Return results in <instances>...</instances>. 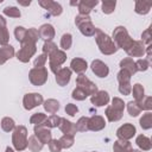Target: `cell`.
<instances>
[{
	"mask_svg": "<svg viewBox=\"0 0 152 152\" xmlns=\"http://www.w3.org/2000/svg\"><path fill=\"white\" fill-rule=\"evenodd\" d=\"M94 36H95L96 44L103 55H113L118 51V48L114 44V42L112 40V38L107 33H104L102 30L96 28Z\"/></svg>",
	"mask_w": 152,
	"mask_h": 152,
	"instance_id": "6da1fadb",
	"label": "cell"
},
{
	"mask_svg": "<svg viewBox=\"0 0 152 152\" xmlns=\"http://www.w3.org/2000/svg\"><path fill=\"white\" fill-rule=\"evenodd\" d=\"M112 40L114 42V44L116 45L118 49H122L125 51H127L129 49V46L133 44V42H134L131 38V36L128 34V32H127L125 26H116L114 28Z\"/></svg>",
	"mask_w": 152,
	"mask_h": 152,
	"instance_id": "7a4b0ae2",
	"label": "cell"
},
{
	"mask_svg": "<svg viewBox=\"0 0 152 152\" xmlns=\"http://www.w3.org/2000/svg\"><path fill=\"white\" fill-rule=\"evenodd\" d=\"M12 144L17 151H24L27 147V128L25 126H15L12 133Z\"/></svg>",
	"mask_w": 152,
	"mask_h": 152,
	"instance_id": "3957f363",
	"label": "cell"
},
{
	"mask_svg": "<svg viewBox=\"0 0 152 152\" xmlns=\"http://www.w3.org/2000/svg\"><path fill=\"white\" fill-rule=\"evenodd\" d=\"M75 24L76 26L80 28L81 33L86 37H91L95 34V31H96V27L94 26V24L91 23V19L89 15H82V14H78L76 18H75Z\"/></svg>",
	"mask_w": 152,
	"mask_h": 152,
	"instance_id": "277c9868",
	"label": "cell"
},
{
	"mask_svg": "<svg viewBox=\"0 0 152 152\" xmlns=\"http://www.w3.org/2000/svg\"><path fill=\"white\" fill-rule=\"evenodd\" d=\"M48 77H49V72L45 66L44 68H32L28 72V80L36 87H40V86L45 84L48 81Z\"/></svg>",
	"mask_w": 152,
	"mask_h": 152,
	"instance_id": "5b68a950",
	"label": "cell"
},
{
	"mask_svg": "<svg viewBox=\"0 0 152 152\" xmlns=\"http://www.w3.org/2000/svg\"><path fill=\"white\" fill-rule=\"evenodd\" d=\"M66 61V55L63 50H57L49 56V66L53 74H57V71L61 69V65Z\"/></svg>",
	"mask_w": 152,
	"mask_h": 152,
	"instance_id": "8992f818",
	"label": "cell"
},
{
	"mask_svg": "<svg viewBox=\"0 0 152 152\" xmlns=\"http://www.w3.org/2000/svg\"><path fill=\"white\" fill-rule=\"evenodd\" d=\"M36 51H37L36 44L24 43V44H21L20 50L17 52V58H18V61H20L23 63H27L31 59V57L36 53Z\"/></svg>",
	"mask_w": 152,
	"mask_h": 152,
	"instance_id": "52a82bcc",
	"label": "cell"
},
{
	"mask_svg": "<svg viewBox=\"0 0 152 152\" xmlns=\"http://www.w3.org/2000/svg\"><path fill=\"white\" fill-rule=\"evenodd\" d=\"M43 96L38 93H27L23 97V106L26 110H31L40 104H43Z\"/></svg>",
	"mask_w": 152,
	"mask_h": 152,
	"instance_id": "ba28073f",
	"label": "cell"
},
{
	"mask_svg": "<svg viewBox=\"0 0 152 152\" xmlns=\"http://www.w3.org/2000/svg\"><path fill=\"white\" fill-rule=\"evenodd\" d=\"M76 84H77V87H80L81 89H83L84 91H86V94L89 96H91V95H94L96 91H97V86L94 83V82H91L86 75H78L77 76V78H76Z\"/></svg>",
	"mask_w": 152,
	"mask_h": 152,
	"instance_id": "9c48e42d",
	"label": "cell"
},
{
	"mask_svg": "<svg viewBox=\"0 0 152 152\" xmlns=\"http://www.w3.org/2000/svg\"><path fill=\"white\" fill-rule=\"evenodd\" d=\"M135 133L137 129L132 124H124L116 129V137L121 140H129L135 135Z\"/></svg>",
	"mask_w": 152,
	"mask_h": 152,
	"instance_id": "30bf717a",
	"label": "cell"
},
{
	"mask_svg": "<svg viewBox=\"0 0 152 152\" xmlns=\"http://www.w3.org/2000/svg\"><path fill=\"white\" fill-rule=\"evenodd\" d=\"M38 4L53 17H57L63 12L62 6L56 1H52V0H39Z\"/></svg>",
	"mask_w": 152,
	"mask_h": 152,
	"instance_id": "8fae6325",
	"label": "cell"
},
{
	"mask_svg": "<svg viewBox=\"0 0 152 152\" xmlns=\"http://www.w3.org/2000/svg\"><path fill=\"white\" fill-rule=\"evenodd\" d=\"M90 68H91V71H93L97 77H101V78L107 77L108 74H109V68H108V65H107L106 63H103L102 61H100V59L93 61Z\"/></svg>",
	"mask_w": 152,
	"mask_h": 152,
	"instance_id": "7c38bea8",
	"label": "cell"
},
{
	"mask_svg": "<svg viewBox=\"0 0 152 152\" xmlns=\"http://www.w3.org/2000/svg\"><path fill=\"white\" fill-rule=\"evenodd\" d=\"M34 135L38 138V140L43 145L49 144L52 139V134H51L50 128H46L44 126H34Z\"/></svg>",
	"mask_w": 152,
	"mask_h": 152,
	"instance_id": "4fadbf2b",
	"label": "cell"
},
{
	"mask_svg": "<svg viewBox=\"0 0 152 152\" xmlns=\"http://www.w3.org/2000/svg\"><path fill=\"white\" fill-rule=\"evenodd\" d=\"M90 102L96 107L106 106L109 102V94L104 90H97L94 95L90 96Z\"/></svg>",
	"mask_w": 152,
	"mask_h": 152,
	"instance_id": "5bb4252c",
	"label": "cell"
},
{
	"mask_svg": "<svg viewBox=\"0 0 152 152\" xmlns=\"http://www.w3.org/2000/svg\"><path fill=\"white\" fill-rule=\"evenodd\" d=\"M145 44L141 40H134L126 52L129 57H142L145 55Z\"/></svg>",
	"mask_w": 152,
	"mask_h": 152,
	"instance_id": "9a60e30c",
	"label": "cell"
},
{
	"mask_svg": "<svg viewBox=\"0 0 152 152\" xmlns=\"http://www.w3.org/2000/svg\"><path fill=\"white\" fill-rule=\"evenodd\" d=\"M56 75V82L58 86L61 87H64L69 83L70 78H71V70L70 68H61Z\"/></svg>",
	"mask_w": 152,
	"mask_h": 152,
	"instance_id": "2e32d148",
	"label": "cell"
},
{
	"mask_svg": "<svg viewBox=\"0 0 152 152\" xmlns=\"http://www.w3.org/2000/svg\"><path fill=\"white\" fill-rule=\"evenodd\" d=\"M88 127H89L90 131H94V132L103 129L106 127L104 118L101 116V115H93V116H90L89 121H88Z\"/></svg>",
	"mask_w": 152,
	"mask_h": 152,
	"instance_id": "e0dca14e",
	"label": "cell"
},
{
	"mask_svg": "<svg viewBox=\"0 0 152 152\" xmlns=\"http://www.w3.org/2000/svg\"><path fill=\"white\" fill-rule=\"evenodd\" d=\"M38 32H39V37L45 42H51L52 38L55 37V28L51 24H43L38 28Z\"/></svg>",
	"mask_w": 152,
	"mask_h": 152,
	"instance_id": "ac0fdd59",
	"label": "cell"
},
{
	"mask_svg": "<svg viewBox=\"0 0 152 152\" xmlns=\"http://www.w3.org/2000/svg\"><path fill=\"white\" fill-rule=\"evenodd\" d=\"M87 68H88L87 61L83 59V58H74L70 62V70L75 71L78 75H82L87 70Z\"/></svg>",
	"mask_w": 152,
	"mask_h": 152,
	"instance_id": "d6986e66",
	"label": "cell"
},
{
	"mask_svg": "<svg viewBox=\"0 0 152 152\" xmlns=\"http://www.w3.org/2000/svg\"><path fill=\"white\" fill-rule=\"evenodd\" d=\"M99 4L97 0H82L78 2V12L82 15H89L93 7H95Z\"/></svg>",
	"mask_w": 152,
	"mask_h": 152,
	"instance_id": "ffe728a7",
	"label": "cell"
},
{
	"mask_svg": "<svg viewBox=\"0 0 152 152\" xmlns=\"http://www.w3.org/2000/svg\"><path fill=\"white\" fill-rule=\"evenodd\" d=\"M58 128L61 129L62 133L64 134H69V135H75L76 134V128H75V124H72L71 121L66 120L65 118H61Z\"/></svg>",
	"mask_w": 152,
	"mask_h": 152,
	"instance_id": "44dd1931",
	"label": "cell"
},
{
	"mask_svg": "<svg viewBox=\"0 0 152 152\" xmlns=\"http://www.w3.org/2000/svg\"><path fill=\"white\" fill-rule=\"evenodd\" d=\"M132 150V144L128 140L118 139L113 145V152H131Z\"/></svg>",
	"mask_w": 152,
	"mask_h": 152,
	"instance_id": "7402d4cb",
	"label": "cell"
},
{
	"mask_svg": "<svg viewBox=\"0 0 152 152\" xmlns=\"http://www.w3.org/2000/svg\"><path fill=\"white\" fill-rule=\"evenodd\" d=\"M120 68L128 71L131 75H134L138 70H137V65H135V62L131 58V57H126L124 59L120 61Z\"/></svg>",
	"mask_w": 152,
	"mask_h": 152,
	"instance_id": "603a6c76",
	"label": "cell"
},
{
	"mask_svg": "<svg viewBox=\"0 0 152 152\" xmlns=\"http://www.w3.org/2000/svg\"><path fill=\"white\" fill-rule=\"evenodd\" d=\"M135 144L138 145V147L140 148V151H150L152 148V142L151 139L144 134H140L135 139Z\"/></svg>",
	"mask_w": 152,
	"mask_h": 152,
	"instance_id": "cb8c5ba5",
	"label": "cell"
},
{
	"mask_svg": "<svg viewBox=\"0 0 152 152\" xmlns=\"http://www.w3.org/2000/svg\"><path fill=\"white\" fill-rule=\"evenodd\" d=\"M131 94L133 95L134 101L139 103V102L145 97V89H144V87H142L140 83H135V84H133V87H132Z\"/></svg>",
	"mask_w": 152,
	"mask_h": 152,
	"instance_id": "d4e9b609",
	"label": "cell"
},
{
	"mask_svg": "<svg viewBox=\"0 0 152 152\" xmlns=\"http://www.w3.org/2000/svg\"><path fill=\"white\" fill-rule=\"evenodd\" d=\"M43 106H44V109L50 114H55L59 109V102L55 99H48L46 101L43 102Z\"/></svg>",
	"mask_w": 152,
	"mask_h": 152,
	"instance_id": "484cf974",
	"label": "cell"
},
{
	"mask_svg": "<svg viewBox=\"0 0 152 152\" xmlns=\"http://www.w3.org/2000/svg\"><path fill=\"white\" fill-rule=\"evenodd\" d=\"M39 38H40V37H39L38 30L34 28V27H31V28H28V30L26 31L25 39H24V42H23L21 44H24V43H33V44H36Z\"/></svg>",
	"mask_w": 152,
	"mask_h": 152,
	"instance_id": "4316f807",
	"label": "cell"
},
{
	"mask_svg": "<svg viewBox=\"0 0 152 152\" xmlns=\"http://www.w3.org/2000/svg\"><path fill=\"white\" fill-rule=\"evenodd\" d=\"M43 144L38 140V138L33 134V135H31L28 139H27V147L32 151V152H39V151H42V148H43Z\"/></svg>",
	"mask_w": 152,
	"mask_h": 152,
	"instance_id": "83f0119b",
	"label": "cell"
},
{
	"mask_svg": "<svg viewBox=\"0 0 152 152\" xmlns=\"http://www.w3.org/2000/svg\"><path fill=\"white\" fill-rule=\"evenodd\" d=\"M104 114H106V118L108 119V121H110V122L119 121V120L122 118V113H121V112L115 110L112 106H109V107H107V108H106Z\"/></svg>",
	"mask_w": 152,
	"mask_h": 152,
	"instance_id": "f1b7e54d",
	"label": "cell"
},
{
	"mask_svg": "<svg viewBox=\"0 0 152 152\" xmlns=\"http://www.w3.org/2000/svg\"><path fill=\"white\" fill-rule=\"evenodd\" d=\"M139 124H140L142 129H150L152 127V113L146 112L145 114H142V116L140 118Z\"/></svg>",
	"mask_w": 152,
	"mask_h": 152,
	"instance_id": "f546056e",
	"label": "cell"
},
{
	"mask_svg": "<svg viewBox=\"0 0 152 152\" xmlns=\"http://www.w3.org/2000/svg\"><path fill=\"white\" fill-rule=\"evenodd\" d=\"M152 5L151 4H147L145 1H137L135 2V7H134V11L138 13V14H147L151 10Z\"/></svg>",
	"mask_w": 152,
	"mask_h": 152,
	"instance_id": "4dcf8cb0",
	"label": "cell"
},
{
	"mask_svg": "<svg viewBox=\"0 0 152 152\" xmlns=\"http://www.w3.org/2000/svg\"><path fill=\"white\" fill-rule=\"evenodd\" d=\"M59 121H61V118L56 114H52L50 116L46 118V120L44 121L43 126L46 127V128H53V127H58L59 125Z\"/></svg>",
	"mask_w": 152,
	"mask_h": 152,
	"instance_id": "1f68e13d",
	"label": "cell"
},
{
	"mask_svg": "<svg viewBox=\"0 0 152 152\" xmlns=\"http://www.w3.org/2000/svg\"><path fill=\"white\" fill-rule=\"evenodd\" d=\"M62 148H70L74 142H75V139H74V135H69V134H63L59 139H58Z\"/></svg>",
	"mask_w": 152,
	"mask_h": 152,
	"instance_id": "d6a6232c",
	"label": "cell"
},
{
	"mask_svg": "<svg viewBox=\"0 0 152 152\" xmlns=\"http://www.w3.org/2000/svg\"><path fill=\"white\" fill-rule=\"evenodd\" d=\"M127 110L131 116H138L141 113V108H140L139 103L135 101H129L127 103Z\"/></svg>",
	"mask_w": 152,
	"mask_h": 152,
	"instance_id": "836d02e7",
	"label": "cell"
},
{
	"mask_svg": "<svg viewBox=\"0 0 152 152\" xmlns=\"http://www.w3.org/2000/svg\"><path fill=\"white\" fill-rule=\"evenodd\" d=\"M1 128L5 131V132H12L14 128H15V122L12 118L10 116H6L1 120Z\"/></svg>",
	"mask_w": 152,
	"mask_h": 152,
	"instance_id": "e575fe53",
	"label": "cell"
},
{
	"mask_svg": "<svg viewBox=\"0 0 152 152\" xmlns=\"http://www.w3.org/2000/svg\"><path fill=\"white\" fill-rule=\"evenodd\" d=\"M88 121H89V118H87V116L80 118V119L77 120V122L75 124L76 132H86V131H89Z\"/></svg>",
	"mask_w": 152,
	"mask_h": 152,
	"instance_id": "d590c367",
	"label": "cell"
},
{
	"mask_svg": "<svg viewBox=\"0 0 152 152\" xmlns=\"http://www.w3.org/2000/svg\"><path fill=\"white\" fill-rule=\"evenodd\" d=\"M115 6H116V1H115V0H114V1H113V0H106V1L102 2L101 8H102V12H103L104 14H110V13L114 12Z\"/></svg>",
	"mask_w": 152,
	"mask_h": 152,
	"instance_id": "8d00e7d4",
	"label": "cell"
},
{
	"mask_svg": "<svg viewBox=\"0 0 152 152\" xmlns=\"http://www.w3.org/2000/svg\"><path fill=\"white\" fill-rule=\"evenodd\" d=\"M46 115L44 113H34L31 118H30V122L33 124L34 126H43L44 121L46 120Z\"/></svg>",
	"mask_w": 152,
	"mask_h": 152,
	"instance_id": "74e56055",
	"label": "cell"
},
{
	"mask_svg": "<svg viewBox=\"0 0 152 152\" xmlns=\"http://www.w3.org/2000/svg\"><path fill=\"white\" fill-rule=\"evenodd\" d=\"M72 45V36L70 33H64L61 38V48L64 50H69Z\"/></svg>",
	"mask_w": 152,
	"mask_h": 152,
	"instance_id": "f35d334b",
	"label": "cell"
},
{
	"mask_svg": "<svg viewBox=\"0 0 152 152\" xmlns=\"http://www.w3.org/2000/svg\"><path fill=\"white\" fill-rule=\"evenodd\" d=\"M0 55L6 59H11L14 56V48L12 45H5L2 48H0Z\"/></svg>",
	"mask_w": 152,
	"mask_h": 152,
	"instance_id": "ab89813d",
	"label": "cell"
},
{
	"mask_svg": "<svg viewBox=\"0 0 152 152\" xmlns=\"http://www.w3.org/2000/svg\"><path fill=\"white\" fill-rule=\"evenodd\" d=\"M4 14L10 17V18H20V15H21L20 10L18 7H14V6L5 7L4 8Z\"/></svg>",
	"mask_w": 152,
	"mask_h": 152,
	"instance_id": "60d3db41",
	"label": "cell"
},
{
	"mask_svg": "<svg viewBox=\"0 0 152 152\" xmlns=\"http://www.w3.org/2000/svg\"><path fill=\"white\" fill-rule=\"evenodd\" d=\"M131 74L124 69H120V71L118 72V82L119 84H126V83H131Z\"/></svg>",
	"mask_w": 152,
	"mask_h": 152,
	"instance_id": "b9f144b4",
	"label": "cell"
},
{
	"mask_svg": "<svg viewBox=\"0 0 152 152\" xmlns=\"http://www.w3.org/2000/svg\"><path fill=\"white\" fill-rule=\"evenodd\" d=\"M58 49H57V45L51 40V42H45L44 43V45H43V53L44 55H46L48 57L51 55V53H53L55 51H57Z\"/></svg>",
	"mask_w": 152,
	"mask_h": 152,
	"instance_id": "7bdbcfd3",
	"label": "cell"
},
{
	"mask_svg": "<svg viewBox=\"0 0 152 152\" xmlns=\"http://www.w3.org/2000/svg\"><path fill=\"white\" fill-rule=\"evenodd\" d=\"M71 96H72V99L77 100V101H83V100H86V99L88 97V95L86 94V91H84L83 89H81L80 87H76V88L72 90Z\"/></svg>",
	"mask_w": 152,
	"mask_h": 152,
	"instance_id": "ee69618b",
	"label": "cell"
},
{
	"mask_svg": "<svg viewBox=\"0 0 152 152\" xmlns=\"http://www.w3.org/2000/svg\"><path fill=\"white\" fill-rule=\"evenodd\" d=\"M26 28L25 27H23V26H17L15 28H14V36H15V39L21 44L23 42H24V39H25V36H26Z\"/></svg>",
	"mask_w": 152,
	"mask_h": 152,
	"instance_id": "f6af8a7d",
	"label": "cell"
},
{
	"mask_svg": "<svg viewBox=\"0 0 152 152\" xmlns=\"http://www.w3.org/2000/svg\"><path fill=\"white\" fill-rule=\"evenodd\" d=\"M139 106L141 108V110H147L150 112L152 109V99L151 96H145L140 102H139Z\"/></svg>",
	"mask_w": 152,
	"mask_h": 152,
	"instance_id": "bcb514c9",
	"label": "cell"
},
{
	"mask_svg": "<svg viewBox=\"0 0 152 152\" xmlns=\"http://www.w3.org/2000/svg\"><path fill=\"white\" fill-rule=\"evenodd\" d=\"M8 42H10V33H8L7 27L0 28V45L2 46L8 45Z\"/></svg>",
	"mask_w": 152,
	"mask_h": 152,
	"instance_id": "7dc6e473",
	"label": "cell"
},
{
	"mask_svg": "<svg viewBox=\"0 0 152 152\" xmlns=\"http://www.w3.org/2000/svg\"><path fill=\"white\" fill-rule=\"evenodd\" d=\"M112 107H113L115 110L124 113V109H125V102H124V100H121L120 97H114V99L112 100Z\"/></svg>",
	"mask_w": 152,
	"mask_h": 152,
	"instance_id": "c3c4849f",
	"label": "cell"
},
{
	"mask_svg": "<svg viewBox=\"0 0 152 152\" xmlns=\"http://www.w3.org/2000/svg\"><path fill=\"white\" fill-rule=\"evenodd\" d=\"M135 65H137V70L138 71H146L150 66V62L145 58H139L137 62H135Z\"/></svg>",
	"mask_w": 152,
	"mask_h": 152,
	"instance_id": "681fc988",
	"label": "cell"
},
{
	"mask_svg": "<svg viewBox=\"0 0 152 152\" xmlns=\"http://www.w3.org/2000/svg\"><path fill=\"white\" fill-rule=\"evenodd\" d=\"M48 61V56L42 53V55H38V57H36L33 64H34V68H44L45 63Z\"/></svg>",
	"mask_w": 152,
	"mask_h": 152,
	"instance_id": "f907efd6",
	"label": "cell"
},
{
	"mask_svg": "<svg viewBox=\"0 0 152 152\" xmlns=\"http://www.w3.org/2000/svg\"><path fill=\"white\" fill-rule=\"evenodd\" d=\"M141 42L146 45H150L151 42H152V38H151V27L146 28L142 33H141Z\"/></svg>",
	"mask_w": 152,
	"mask_h": 152,
	"instance_id": "816d5d0a",
	"label": "cell"
},
{
	"mask_svg": "<svg viewBox=\"0 0 152 152\" xmlns=\"http://www.w3.org/2000/svg\"><path fill=\"white\" fill-rule=\"evenodd\" d=\"M49 150L50 152H61L62 146L57 139H51V141L49 142Z\"/></svg>",
	"mask_w": 152,
	"mask_h": 152,
	"instance_id": "f5cc1de1",
	"label": "cell"
},
{
	"mask_svg": "<svg viewBox=\"0 0 152 152\" xmlns=\"http://www.w3.org/2000/svg\"><path fill=\"white\" fill-rule=\"evenodd\" d=\"M65 113L69 114L70 116H75L77 113H78V107L74 103H68L65 106Z\"/></svg>",
	"mask_w": 152,
	"mask_h": 152,
	"instance_id": "db71d44e",
	"label": "cell"
},
{
	"mask_svg": "<svg viewBox=\"0 0 152 152\" xmlns=\"http://www.w3.org/2000/svg\"><path fill=\"white\" fill-rule=\"evenodd\" d=\"M132 90V84L131 83H126V84H119V91L122 95H129Z\"/></svg>",
	"mask_w": 152,
	"mask_h": 152,
	"instance_id": "11a10c76",
	"label": "cell"
},
{
	"mask_svg": "<svg viewBox=\"0 0 152 152\" xmlns=\"http://www.w3.org/2000/svg\"><path fill=\"white\" fill-rule=\"evenodd\" d=\"M2 27H7V21L2 15H0V28Z\"/></svg>",
	"mask_w": 152,
	"mask_h": 152,
	"instance_id": "9f6ffc18",
	"label": "cell"
},
{
	"mask_svg": "<svg viewBox=\"0 0 152 152\" xmlns=\"http://www.w3.org/2000/svg\"><path fill=\"white\" fill-rule=\"evenodd\" d=\"M18 2H19V5H21V6H28V5L31 4L30 1H28V2H23V1H19V0H18Z\"/></svg>",
	"mask_w": 152,
	"mask_h": 152,
	"instance_id": "6f0895ef",
	"label": "cell"
},
{
	"mask_svg": "<svg viewBox=\"0 0 152 152\" xmlns=\"http://www.w3.org/2000/svg\"><path fill=\"white\" fill-rule=\"evenodd\" d=\"M5 63H6V59L0 55V65H2V64H5Z\"/></svg>",
	"mask_w": 152,
	"mask_h": 152,
	"instance_id": "680465c9",
	"label": "cell"
},
{
	"mask_svg": "<svg viewBox=\"0 0 152 152\" xmlns=\"http://www.w3.org/2000/svg\"><path fill=\"white\" fill-rule=\"evenodd\" d=\"M5 152H14V151H13V148H12V147L7 146V147H6V150H5Z\"/></svg>",
	"mask_w": 152,
	"mask_h": 152,
	"instance_id": "91938a15",
	"label": "cell"
},
{
	"mask_svg": "<svg viewBox=\"0 0 152 152\" xmlns=\"http://www.w3.org/2000/svg\"><path fill=\"white\" fill-rule=\"evenodd\" d=\"M131 152H142V151H140V150H132Z\"/></svg>",
	"mask_w": 152,
	"mask_h": 152,
	"instance_id": "94428289",
	"label": "cell"
},
{
	"mask_svg": "<svg viewBox=\"0 0 152 152\" xmlns=\"http://www.w3.org/2000/svg\"><path fill=\"white\" fill-rule=\"evenodd\" d=\"M0 4H1V0H0Z\"/></svg>",
	"mask_w": 152,
	"mask_h": 152,
	"instance_id": "6125c7cd",
	"label": "cell"
}]
</instances>
